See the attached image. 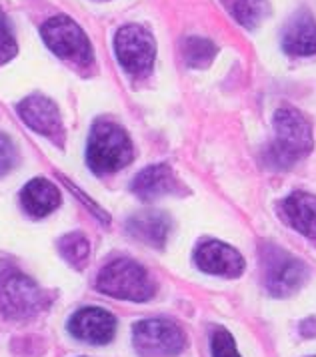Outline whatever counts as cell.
Here are the masks:
<instances>
[{"mask_svg":"<svg viewBox=\"0 0 316 357\" xmlns=\"http://www.w3.org/2000/svg\"><path fill=\"white\" fill-rule=\"evenodd\" d=\"M50 297L15 263L0 261V313L8 319H31L47 307Z\"/></svg>","mask_w":316,"mask_h":357,"instance_id":"cell-1","label":"cell"},{"mask_svg":"<svg viewBox=\"0 0 316 357\" xmlns=\"http://www.w3.org/2000/svg\"><path fill=\"white\" fill-rule=\"evenodd\" d=\"M132 141L127 130L111 121H98L93 127L86 161L96 175H111L132 161Z\"/></svg>","mask_w":316,"mask_h":357,"instance_id":"cell-2","label":"cell"},{"mask_svg":"<svg viewBox=\"0 0 316 357\" xmlns=\"http://www.w3.org/2000/svg\"><path fill=\"white\" fill-rule=\"evenodd\" d=\"M274 143L270 146L269 157L276 167H292L297 161L304 159L313 146V129L308 121L294 109H278L274 114Z\"/></svg>","mask_w":316,"mask_h":357,"instance_id":"cell-3","label":"cell"},{"mask_svg":"<svg viewBox=\"0 0 316 357\" xmlns=\"http://www.w3.org/2000/svg\"><path fill=\"white\" fill-rule=\"evenodd\" d=\"M98 291L125 299V301H148L157 293V283L150 273L136 261L120 257L100 269L96 277Z\"/></svg>","mask_w":316,"mask_h":357,"instance_id":"cell-4","label":"cell"},{"mask_svg":"<svg viewBox=\"0 0 316 357\" xmlns=\"http://www.w3.org/2000/svg\"><path fill=\"white\" fill-rule=\"evenodd\" d=\"M260 273L264 289L274 297L297 293L308 279V267L278 245H260Z\"/></svg>","mask_w":316,"mask_h":357,"instance_id":"cell-5","label":"cell"},{"mask_svg":"<svg viewBox=\"0 0 316 357\" xmlns=\"http://www.w3.org/2000/svg\"><path fill=\"white\" fill-rule=\"evenodd\" d=\"M42 38L56 56L77 66H90L95 54L88 36L70 17H54L42 24Z\"/></svg>","mask_w":316,"mask_h":357,"instance_id":"cell-6","label":"cell"},{"mask_svg":"<svg viewBox=\"0 0 316 357\" xmlns=\"http://www.w3.org/2000/svg\"><path fill=\"white\" fill-rule=\"evenodd\" d=\"M114 52L128 75L144 77L155 65L157 43L146 29L139 24H127L114 36Z\"/></svg>","mask_w":316,"mask_h":357,"instance_id":"cell-7","label":"cell"},{"mask_svg":"<svg viewBox=\"0 0 316 357\" xmlns=\"http://www.w3.org/2000/svg\"><path fill=\"white\" fill-rule=\"evenodd\" d=\"M134 347L143 357H176L187 347L182 329L168 319H144L132 329Z\"/></svg>","mask_w":316,"mask_h":357,"instance_id":"cell-8","label":"cell"},{"mask_svg":"<svg viewBox=\"0 0 316 357\" xmlns=\"http://www.w3.org/2000/svg\"><path fill=\"white\" fill-rule=\"evenodd\" d=\"M16 111L20 114V119L31 127L34 132L47 137L50 141H54L61 146L64 143V127L61 113L56 109V105L50 98L42 95H32L24 98L22 102H18Z\"/></svg>","mask_w":316,"mask_h":357,"instance_id":"cell-9","label":"cell"},{"mask_svg":"<svg viewBox=\"0 0 316 357\" xmlns=\"http://www.w3.org/2000/svg\"><path fill=\"white\" fill-rule=\"evenodd\" d=\"M68 331L80 341L93 345H106L116 333V319L106 309L84 307L70 317Z\"/></svg>","mask_w":316,"mask_h":357,"instance_id":"cell-10","label":"cell"},{"mask_svg":"<svg viewBox=\"0 0 316 357\" xmlns=\"http://www.w3.org/2000/svg\"><path fill=\"white\" fill-rule=\"evenodd\" d=\"M194 263L210 275L238 277L244 271V259L235 247L222 241H205L194 251Z\"/></svg>","mask_w":316,"mask_h":357,"instance_id":"cell-11","label":"cell"},{"mask_svg":"<svg viewBox=\"0 0 316 357\" xmlns=\"http://www.w3.org/2000/svg\"><path fill=\"white\" fill-rule=\"evenodd\" d=\"M130 189L143 201H155L158 197L176 193L180 189V185L168 165H152V167L143 169L134 177Z\"/></svg>","mask_w":316,"mask_h":357,"instance_id":"cell-12","label":"cell"},{"mask_svg":"<svg viewBox=\"0 0 316 357\" xmlns=\"http://www.w3.org/2000/svg\"><path fill=\"white\" fill-rule=\"evenodd\" d=\"M127 231L144 245L164 247L171 233V217L162 211H143L127 221Z\"/></svg>","mask_w":316,"mask_h":357,"instance_id":"cell-13","label":"cell"},{"mask_svg":"<svg viewBox=\"0 0 316 357\" xmlns=\"http://www.w3.org/2000/svg\"><path fill=\"white\" fill-rule=\"evenodd\" d=\"M283 49L292 56H310L316 52V22L306 10L294 15L286 24Z\"/></svg>","mask_w":316,"mask_h":357,"instance_id":"cell-14","label":"cell"},{"mask_svg":"<svg viewBox=\"0 0 316 357\" xmlns=\"http://www.w3.org/2000/svg\"><path fill=\"white\" fill-rule=\"evenodd\" d=\"M20 203H22V209L31 217L40 219V217H47V215L58 209L61 193L47 178H32L20 193Z\"/></svg>","mask_w":316,"mask_h":357,"instance_id":"cell-15","label":"cell"},{"mask_svg":"<svg viewBox=\"0 0 316 357\" xmlns=\"http://www.w3.org/2000/svg\"><path fill=\"white\" fill-rule=\"evenodd\" d=\"M283 215L288 225L308 239H316V195L292 193L283 201Z\"/></svg>","mask_w":316,"mask_h":357,"instance_id":"cell-16","label":"cell"},{"mask_svg":"<svg viewBox=\"0 0 316 357\" xmlns=\"http://www.w3.org/2000/svg\"><path fill=\"white\" fill-rule=\"evenodd\" d=\"M230 17L244 29H256L269 15V0H222Z\"/></svg>","mask_w":316,"mask_h":357,"instance_id":"cell-17","label":"cell"},{"mask_svg":"<svg viewBox=\"0 0 316 357\" xmlns=\"http://www.w3.org/2000/svg\"><path fill=\"white\" fill-rule=\"evenodd\" d=\"M182 54L187 65L192 68H203L212 63L214 54H216V47L203 36H189L182 43Z\"/></svg>","mask_w":316,"mask_h":357,"instance_id":"cell-18","label":"cell"},{"mask_svg":"<svg viewBox=\"0 0 316 357\" xmlns=\"http://www.w3.org/2000/svg\"><path fill=\"white\" fill-rule=\"evenodd\" d=\"M58 249H61V255L64 259L68 261L72 267L80 269V267H84V263L88 259L90 243L82 233H68L66 237L58 241Z\"/></svg>","mask_w":316,"mask_h":357,"instance_id":"cell-19","label":"cell"},{"mask_svg":"<svg viewBox=\"0 0 316 357\" xmlns=\"http://www.w3.org/2000/svg\"><path fill=\"white\" fill-rule=\"evenodd\" d=\"M212 357H240L232 335L226 329H216L212 335Z\"/></svg>","mask_w":316,"mask_h":357,"instance_id":"cell-20","label":"cell"},{"mask_svg":"<svg viewBox=\"0 0 316 357\" xmlns=\"http://www.w3.org/2000/svg\"><path fill=\"white\" fill-rule=\"evenodd\" d=\"M18 162V153H16L15 143L4 135L0 132V177L10 173Z\"/></svg>","mask_w":316,"mask_h":357,"instance_id":"cell-21","label":"cell"},{"mask_svg":"<svg viewBox=\"0 0 316 357\" xmlns=\"http://www.w3.org/2000/svg\"><path fill=\"white\" fill-rule=\"evenodd\" d=\"M16 50H18V47H16L15 36L10 34L8 26L2 22V15H0V65L10 61L16 54Z\"/></svg>","mask_w":316,"mask_h":357,"instance_id":"cell-22","label":"cell"},{"mask_svg":"<svg viewBox=\"0 0 316 357\" xmlns=\"http://www.w3.org/2000/svg\"><path fill=\"white\" fill-rule=\"evenodd\" d=\"M301 333L304 337H315L316 335V319H306L301 325Z\"/></svg>","mask_w":316,"mask_h":357,"instance_id":"cell-23","label":"cell"}]
</instances>
